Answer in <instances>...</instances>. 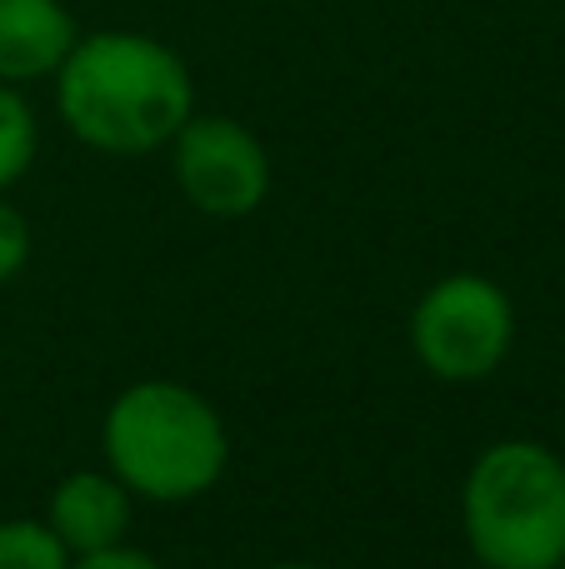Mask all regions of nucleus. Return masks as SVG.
Here are the masks:
<instances>
[{"mask_svg": "<svg viewBox=\"0 0 565 569\" xmlns=\"http://www.w3.org/2000/svg\"><path fill=\"white\" fill-rule=\"evenodd\" d=\"M170 170L180 196L210 220H246L270 196L266 146L230 116H190L170 140Z\"/></svg>", "mask_w": 565, "mask_h": 569, "instance_id": "5", "label": "nucleus"}, {"mask_svg": "<svg viewBox=\"0 0 565 569\" xmlns=\"http://www.w3.org/2000/svg\"><path fill=\"white\" fill-rule=\"evenodd\" d=\"M106 470L130 495L156 505L200 500L226 475L230 435L220 410L180 380H136L100 425Z\"/></svg>", "mask_w": 565, "mask_h": 569, "instance_id": "2", "label": "nucleus"}, {"mask_svg": "<svg viewBox=\"0 0 565 569\" xmlns=\"http://www.w3.org/2000/svg\"><path fill=\"white\" fill-rule=\"evenodd\" d=\"M516 340V305L486 276L436 280L410 310V350L436 380L476 385L500 370Z\"/></svg>", "mask_w": 565, "mask_h": 569, "instance_id": "4", "label": "nucleus"}, {"mask_svg": "<svg viewBox=\"0 0 565 569\" xmlns=\"http://www.w3.org/2000/svg\"><path fill=\"white\" fill-rule=\"evenodd\" d=\"M561 569H565V560H561Z\"/></svg>", "mask_w": 565, "mask_h": 569, "instance_id": "13", "label": "nucleus"}, {"mask_svg": "<svg viewBox=\"0 0 565 569\" xmlns=\"http://www.w3.org/2000/svg\"><path fill=\"white\" fill-rule=\"evenodd\" d=\"M56 110L70 136L100 156H150L196 116V80L166 40L96 30L56 70Z\"/></svg>", "mask_w": 565, "mask_h": 569, "instance_id": "1", "label": "nucleus"}, {"mask_svg": "<svg viewBox=\"0 0 565 569\" xmlns=\"http://www.w3.org/2000/svg\"><path fill=\"white\" fill-rule=\"evenodd\" d=\"M80 26L60 0H0V80L30 86L66 66Z\"/></svg>", "mask_w": 565, "mask_h": 569, "instance_id": "6", "label": "nucleus"}, {"mask_svg": "<svg viewBox=\"0 0 565 569\" xmlns=\"http://www.w3.org/2000/svg\"><path fill=\"white\" fill-rule=\"evenodd\" d=\"M466 545L486 569H561L565 460L541 440H500L460 485Z\"/></svg>", "mask_w": 565, "mask_h": 569, "instance_id": "3", "label": "nucleus"}, {"mask_svg": "<svg viewBox=\"0 0 565 569\" xmlns=\"http://www.w3.org/2000/svg\"><path fill=\"white\" fill-rule=\"evenodd\" d=\"M36 150H40L36 110L20 96V86L0 80V196H6L16 180H26V170L36 166Z\"/></svg>", "mask_w": 565, "mask_h": 569, "instance_id": "8", "label": "nucleus"}, {"mask_svg": "<svg viewBox=\"0 0 565 569\" xmlns=\"http://www.w3.org/2000/svg\"><path fill=\"white\" fill-rule=\"evenodd\" d=\"M270 569H320V565H306V560H286V565H270Z\"/></svg>", "mask_w": 565, "mask_h": 569, "instance_id": "12", "label": "nucleus"}, {"mask_svg": "<svg viewBox=\"0 0 565 569\" xmlns=\"http://www.w3.org/2000/svg\"><path fill=\"white\" fill-rule=\"evenodd\" d=\"M30 260V226L6 196H0V284L16 280Z\"/></svg>", "mask_w": 565, "mask_h": 569, "instance_id": "10", "label": "nucleus"}, {"mask_svg": "<svg viewBox=\"0 0 565 569\" xmlns=\"http://www.w3.org/2000/svg\"><path fill=\"white\" fill-rule=\"evenodd\" d=\"M70 560L46 520H0V569H70Z\"/></svg>", "mask_w": 565, "mask_h": 569, "instance_id": "9", "label": "nucleus"}, {"mask_svg": "<svg viewBox=\"0 0 565 569\" xmlns=\"http://www.w3.org/2000/svg\"><path fill=\"white\" fill-rule=\"evenodd\" d=\"M70 569H166L156 560V555L136 550V545H106V550H90V555H76L70 560Z\"/></svg>", "mask_w": 565, "mask_h": 569, "instance_id": "11", "label": "nucleus"}, {"mask_svg": "<svg viewBox=\"0 0 565 569\" xmlns=\"http://www.w3.org/2000/svg\"><path fill=\"white\" fill-rule=\"evenodd\" d=\"M130 500L136 495L116 480L110 470H76L50 490L46 525L60 535L70 555H90L120 545L130 530Z\"/></svg>", "mask_w": 565, "mask_h": 569, "instance_id": "7", "label": "nucleus"}]
</instances>
